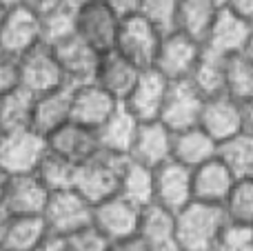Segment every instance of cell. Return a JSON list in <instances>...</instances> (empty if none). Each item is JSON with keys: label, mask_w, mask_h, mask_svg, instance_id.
I'll return each instance as SVG.
<instances>
[{"label": "cell", "mask_w": 253, "mask_h": 251, "mask_svg": "<svg viewBox=\"0 0 253 251\" xmlns=\"http://www.w3.org/2000/svg\"><path fill=\"white\" fill-rule=\"evenodd\" d=\"M220 4L213 0H178V13H175V29L187 34L189 38L202 42L209 34Z\"/></svg>", "instance_id": "28"}, {"label": "cell", "mask_w": 253, "mask_h": 251, "mask_svg": "<svg viewBox=\"0 0 253 251\" xmlns=\"http://www.w3.org/2000/svg\"><path fill=\"white\" fill-rule=\"evenodd\" d=\"M120 16H116L102 0H91L76 9V36L96 51L114 49Z\"/></svg>", "instance_id": "14"}, {"label": "cell", "mask_w": 253, "mask_h": 251, "mask_svg": "<svg viewBox=\"0 0 253 251\" xmlns=\"http://www.w3.org/2000/svg\"><path fill=\"white\" fill-rule=\"evenodd\" d=\"M171 129L165 127L160 120H144L138 125L133 145L126 158L142 163L147 167H158L171 158Z\"/></svg>", "instance_id": "20"}, {"label": "cell", "mask_w": 253, "mask_h": 251, "mask_svg": "<svg viewBox=\"0 0 253 251\" xmlns=\"http://www.w3.org/2000/svg\"><path fill=\"white\" fill-rule=\"evenodd\" d=\"M34 173L44 185L47 191L71 189L74 187V176H76V163H71V160L62 158V156L47 149Z\"/></svg>", "instance_id": "34"}, {"label": "cell", "mask_w": 253, "mask_h": 251, "mask_svg": "<svg viewBox=\"0 0 253 251\" xmlns=\"http://www.w3.org/2000/svg\"><path fill=\"white\" fill-rule=\"evenodd\" d=\"M202 47L222 58L253 49V20L240 18L220 7L209 34L202 40Z\"/></svg>", "instance_id": "11"}, {"label": "cell", "mask_w": 253, "mask_h": 251, "mask_svg": "<svg viewBox=\"0 0 253 251\" xmlns=\"http://www.w3.org/2000/svg\"><path fill=\"white\" fill-rule=\"evenodd\" d=\"M67 251H107L109 243L98 234L93 227L78 231V234L67 236Z\"/></svg>", "instance_id": "39"}, {"label": "cell", "mask_w": 253, "mask_h": 251, "mask_svg": "<svg viewBox=\"0 0 253 251\" xmlns=\"http://www.w3.org/2000/svg\"><path fill=\"white\" fill-rule=\"evenodd\" d=\"M60 2L67 4V7H71V9H78V7H83V4L91 2V0H60Z\"/></svg>", "instance_id": "46"}, {"label": "cell", "mask_w": 253, "mask_h": 251, "mask_svg": "<svg viewBox=\"0 0 253 251\" xmlns=\"http://www.w3.org/2000/svg\"><path fill=\"white\" fill-rule=\"evenodd\" d=\"M47 151V140L31 127L2 131L0 138V169L7 176L34 173Z\"/></svg>", "instance_id": "5"}, {"label": "cell", "mask_w": 253, "mask_h": 251, "mask_svg": "<svg viewBox=\"0 0 253 251\" xmlns=\"http://www.w3.org/2000/svg\"><path fill=\"white\" fill-rule=\"evenodd\" d=\"M0 56H2V51H0Z\"/></svg>", "instance_id": "54"}, {"label": "cell", "mask_w": 253, "mask_h": 251, "mask_svg": "<svg viewBox=\"0 0 253 251\" xmlns=\"http://www.w3.org/2000/svg\"><path fill=\"white\" fill-rule=\"evenodd\" d=\"M42 216H4L0 227V251H34L47 236Z\"/></svg>", "instance_id": "25"}, {"label": "cell", "mask_w": 253, "mask_h": 251, "mask_svg": "<svg viewBox=\"0 0 253 251\" xmlns=\"http://www.w3.org/2000/svg\"><path fill=\"white\" fill-rule=\"evenodd\" d=\"M0 138H2V131H0Z\"/></svg>", "instance_id": "53"}, {"label": "cell", "mask_w": 253, "mask_h": 251, "mask_svg": "<svg viewBox=\"0 0 253 251\" xmlns=\"http://www.w3.org/2000/svg\"><path fill=\"white\" fill-rule=\"evenodd\" d=\"M0 227H2V211H0Z\"/></svg>", "instance_id": "51"}, {"label": "cell", "mask_w": 253, "mask_h": 251, "mask_svg": "<svg viewBox=\"0 0 253 251\" xmlns=\"http://www.w3.org/2000/svg\"><path fill=\"white\" fill-rule=\"evenodd\" d=\"M140 240L149 247V251H160L167 247H173V211L160 207V205L151 203L142 207L138 220V231H135Z\"/></svg>", "instance_id": "27"}, {"label": "cell", "mask_w": 253, "mask_h": 251, "mask_svg": "<svg viewBox=\"0 0 253 251\" xmlns=\"http://www.w3.org/2000/svg\"><path fill=\"white\" fill-rule=\"evenodd\" d=\"M51 51L56 56L58 65H60L65 83L69 87L93 80V71H96V62H98L100 51L89 47L83 38H78L74 34L69 38L60 40V42L51 44Z\"/></svg>", "instance_id": "18"}, {"label": "cell", "mask_w": 253, "mask_h": 251, "mask_svg": "<svg viewBox=\"0 0 253 251\" xmlns=\"http://www.w3.org/2000/svg\"><path fill=\"white\" fill-rule=\"evenodd\" d=\"M138 16L151 22L160 34H169L175 29V13H178V0H140Z\"/></svg>", "instance_id": "37"}, {"label": "cell", "mask_w": 253, "mask_h": 251, "mask_svg": "<svg viewBox=\"0 0 253 251\" xmlns=\"http://www.w3.org/2000/svg\"><path fill=\"white\" fill-rule=\"evenodd\" d=\"M236 180L238 178H233V173L213 156L211 160L191 169L193 200L209 203V205H222V200L227 198V194L231 191Z\"/></svg>", "instance_id": "22"}, {"label": "cell", "mask_w": 253, "mask_h": 251, "mask_svg": "<svg viewBox=\"0 0 253 251\" xmlns=\"http://www.w3.org/2000/svg\"><path fill=\"white\" fill-rule=\"evenodd\" d=\"M200 53H202V42L189 38L182 31L173 29L169 34H162L151 67L156 71H160L169 83L171 80H184L193 71Z\"/></svg>", "instance_id": "7"}, {"label": "cell", "mask_w": 253, "mask_h": 251, "mask_svg": "<svg viewBox=\"0 0 253 251\" xmlns=\"http://www.w3.org/2000/svg\"><path fill=\"white\" fill-rule=\"evenodd\" d=\"M167 87H169V80L160 71H156L153 67H144V69H140L135 83L131 84L129 93L120 100V105L133 118H138L140 123H144V120H158Z\"/></svg>", "instance_id": "15"}, {"label": "cell", "mask_w": 253, "mask_h": 251, "mask_svg": "<svg viewBox=\"0 0 253 251\" xmlns=\"http://www.w3.org/2000/svg\"><path fill=\"white\" fill-rule=\"evenodd\" d=\"M160 38L162 34L151 22H147L138 13H131V16L120 18L114 49L123 53L126 60H131L135 67L144 69V67L153 65Z\"/></svg>", "instance_id": "6"}, {"label": "cell", "mask_w": 253, "mask_h": 251, "mask_svg": "<svg viewBox=\"0 0 253 251\" xmlns=\"http://www.w3.org/2000/svg\"><path fill=\"white\" fill-rule=\"evenodd\" d=\"M160 251H182V249H178V247L173 245V247H167V249H160Z\"/></svg>", "instance_id": "49"}, {"label": "cell", "mask_w": 253, "mask_h": 251, "mask_svg": "<svg viewBox=\"0 0 253 251\" xmlns=\"http://www.w3.org/2000/svg\"><path fill=\"white\" fill-rule=\"evenodd\" d=\"M31 105H34V93L22 87H16L0 96V131L29 127Z\"/></svg>", "instance_id": "33"}, {"label": "cell", "mask_w": 253, "mask_h": 251, "mask_svg": "<svg viewBox=\"0 0 253 251\" xmlns=\"http://www.w3.org/2000/svg\"><path fill=\"white\" fill-rule=\"evenodd\" d=\"M118 105L120 102L93 80L69 87V118L93 131L114 114Z\"/></svg>", "instance_id": "13"}, {"label": "cell", "mask_w": 253, "mask_h": 251, "mask_svg": "<svg viewBox=\"0 0 253 251\" xmlns=\"http://www.w3.org/2000/svg\"><path fill=\"white\" fill-rule=\"evenodd\" d=\"M4 182H7V173L0 169V200H2V191H4Z\"/></svg>", "instance_id": "47"}, {"label": "cell", "mask_w": 253, "mask_h": 251, "mask_svg": "<svg viewBox=\"0 0 253 251\" xmlns=\"http://www.w3.org/2000/svg\"><path fill=\"white\" fill-rule=\"evenodd\" d=\"M202 102H205V96L189 83V78L171 80L169 87H167L158 120L165 127H169L171 131L196 127L198 120H200Z\"/></svg>", "instance_id": "10"}, {"label": "cell", "mask_w": 253, "mask_h": 251, "mask_svg": "<svg viewBox=\"0 0 253 251\" xmlns=\"http://www.w3.org/2000/svg\"><path fill=\"white\" fill-rule=\"evenodd\" d=\"M213 2H218V4H222V0H213Z\"/></svg>", "instance_id": "52"}, {"label": "cell", "mask_w": 253, "mask_h": 251, "mask_svg": "<svg viewBox=\"0 0 253 251\" xmlns=\"http://www.w3.org/2000/svg\"><path fill=\"white\" fill-rule=\"evenodd\" d=\"M191 200V169L171 158L153 167V203L175 213Z\"/></svg>", "instance_id": "16"}, {"label": "cell", "mask_w": 253, "mask_h": 251, "mask_svg": "<svg viewBox=\"0 0 253 251\" xmlns=\"http://www.w3.org/2000/svg\"><path fill=\"white\" fill-rule=\"evenodd\" d=\"M42 42L40 38V16L22 4H13L0 20V51L18 58Z\"/></svg>", "instance_id": "12"}, {"label": "cell", "mask_w": 253, "mask_h": 251, "mask_svg": "<svg viewBox=\"0 0 253 251\" xmlns=\"http://www.w3.org/2000/svg\"><path fill=\"white\" fill-rule=\"evenodd\" d=\"M126 156H116L98 149L87 160L76 165L74 189L89 200L91 205L118 194V178Z\"/></svg>", "instance_id": "3"}, {"label": "cell", "mask_w": 253, "mask_h": 251, "mask_svg": "<svg viewBox=\"0 0 253 251\" xmlns=\"http://www.w3.org/2000/svg\"><path fill=\"white\" fill-rule=\"evenodd\" d=\"M34 251H67V240L62 238V236L47 234L42 240H40V245Z\"/></svg>", "instance_id": "45"}, {"label": "cell", "mask_w": 253, "mask_h": 251, "mask_svg": "<svg viewBox=\"0 0 253 251\" xmlns=\"http://www.w3.org/2000/svg\"><path fill=\"white\" fill-rule=\"evenodd\" d=\"M74 34H76V9L60 2L58 7L49 9L47 13L40 16V38L49 47Z\"/></svg>", "instance_id": "36"}, {"label": "cell", "mask_w": 253, "mask_h": 251, "mask_svg": "<svg viewBox=\"0 0 253 251\" xmlns=\"http://www.w3.org/2000/svg\"><path fill=\"white\" fill-rule=\"evenodd\" d=\"M16 62H18L20 87L27 89L29 93H34V96L67 84L51 47L44 42L36 44L34 49H29V51H25L22 56H18Z\"/></svg>", "instance_id": "9"}, {"label": "cell", "mask_w": 253, "mask_h": 251, "mask_svg": "<svg viewBox=\"0 0 253 251\" xmlns=\"http://www.w3.org/2000/svg\"><path fill=\"white\" fill-rule=\"evenodd\" d=\"M209 251H253V227L227 220Z\"/></svg>", "instance_id": "38"}, {"label": "cell", "mask_w": 253, "mask_h": 251, "mask_svg": "<svg viewBox=\"0 0 253 251\" xmlns=\"http://www.w3.org/2000/svg\"><path fill=\"white\" fill-rule=\"evenodd\" d=\"M198 127L205 129L215 142L242 131L253 133V100H236L229 93L207 96Z\"/></svg>", "instance_id": "2"}, {"label": "cell", "mask_w": 253, "mask_h": 251, "mask_svg": "<svg viewBox=\"0 0 253 251\" xmlns=\"http://www.w3.org/2000/svg\"><path fill=\"white\" fill-rule=\"evenodd\" d=\"M138 74L140 67H135L131 60H126L123 53L116 51V49H107V51H100V56H98L93 83L120 102L129 93Z\"/></svg>", "instance_id": "19"}, {"label": "cell", "mask_w": 253, "mask_h": 251, "mask_svg": "<svg viewBox=\"0 0 253 251\" xmlns=\"http://www.w3.org/2000/svg\"><path fill=\"white\" fill-rule=\"evenodd\" d=\"M215 147L218 142L198 125L171 133V160L189 169H196L198 165L213 158Z\"/></svg>", "instance_id": "24"}, {"label": "cell", "mask_w": 253, "mask_h": 251, "mask_svg": "<svg viewBox=\"0 0 253 251\" xmlns=\"http://www.w3.org/2000/svg\"><path fill=\"white\" fill-rule=\"evenodd\" d=\"M220 7L236 13V16H240V18L253 20V0H222Z\"/></svg>", "instance_id": "41"}, {"label": "cell", "mask_w": 253, "mask_h": 251, "mask_svg": "<svg viewBox=\"0 0 253 251\" xmlns=\"http://www.w3.org/2000/svg\"><path fill=\"white\" fill-rule=\"evenodd\" d=\"M44 140H47L49 151L71 160V163H76V165L87 160L89 156H93L98 151L96 131L74 123V120H69V123H65L62 127H58L56 131H51Z\"/></svg>", "instance_id": "21"}, {"label": "cell", "mask_w": 253, "mask_h": 251, "mask_svg": "<svg viewBox=\"0 0 253 251\" xmlns=\"http://www.w3.org/2000/svg\"><path fill=\"white\" fill-rule=\"evenodd\" d=\"M20 87V78H18V62L11 56H0V96L7 91Z\"/></svg>", "instance_id": "40"}, {"label": "cell", "mask_w": 253, "mask_h": 251, "mask_svg": "<svg viewBox=\"0 0 253 251\" xmlns=\"http://www.w3.org/2000/svg\"><path fill=\"white\" fill-rule=\"evenodd\" d=\"M13 4H18V0H0V7H4V9L13 7Z\"/></svg>", "instance_id": "48"}, {"label": "cell", "mask_w": 253, "mask_h": 251, "mask_svg": "<svg viewBox=\"0 0 253 251\" xmlns=\"http://www.w3.org/2000/svg\"><path fill=\"white\" fill-rule=\"evenodd\" d=\"M215 158L233 173V178H253V133L242 131L224 138L215 147Z\"/></svg>", "instance_id": "30"}, {"label": "cell", "mask_w": 253, "mask_h": 251, "mask_svg": "<svg viewBox=\"0 0 253 251\" xmlns=\"http://www.w3.org/2000/svg\"><path fill=\"white\" fill-rule=\"evenodd\" d=\"M69 84L34 96L29 127L47 138L51 131L69 123Z\"/></svg>", "instance_id": "23"}, {"label": "cell", "mask_w": 253, "mask_h": 251, "mask_svg": "<svg viewBox=\"0 0 253 251\" xmlns=\"http://www.w3.org/2000/svg\"><path fill=\"white\" fill-rule=\"evenodd\" d=\"M49 191L36 178V173L7 176L0 200V211L4 216H40L47 203Z\"/></svg>", "instance_id": "17"}, {"label": "cell", "mask_w": 253, "mask_h": 251, "mask_svg": "<svg viewBox=\"0 0 253 251\" xmlns=\"http://www.w3.org/2000/svg\"><path fill=\"white\" fill-rule=\"evenodd\" d=\"M220 207L229 222L253 225V178H240L233 182Z\"/></svg>", "instance_id": "35"}, {"label": "cell", "mask_w": 253, "mask_h": 251, "mask_svg": "<svg viewBox=\"0 0 253 251\" xmlns=\"http://www.w3.org/2000/svg\"><path fill=\"white\" fill-rule=\"evenodd\" d=\"M140 120L133 118L123 105L116 107V111L96 129L98 149L109 151L116 156H129L133 145L135 131H138Z\"/></svg>", "instance_id": "26"}, {"label": "cell", "mask_w": 253, "mask_h": 251, "mask_svg": "<svg viewBox=\"0 0 253 251\" xmlns=\"http://www.w3.org/2000/svg\"><path fill=\"white\" fill-rule=\"evenodd\" d=\"M91 209L93 205L71 187V189L49 191L40 216L49 234L67 238L91 227Z\"/></svg>", "instance_id": "4"}, {"label": "cell", "mask_w": 253, "mask_h": 251, "mask_svg": "<svg viewBox=\"0 0 253 251\" xmlns=\"http://www.w3.org/2000/svg\"><path fill=\"white\" fill-rule=\"evenodd\" d=\"M107 251H149V247L142 243V240L138 238V236H133V238L116 240V243H109V247H107Z\"/></svg>", "instance_id": "43"}, {"label": "cell", "mask_w": 253, "mask_h": 251, "mask_svg": "<svg viewBox=\"0 0 253 251\" xmlns=\"http://www.w3.org/2000/svg\"><path fill=\"white\" fill-rule=\"evenodd\" d=\"M118 196L138 207L153 203V169L142 163L126 158L118 178Z\"/></svg>", "instance_id": "29"}, {"label": "cell", "mask_w": 253, "mask_h": 251, "mask_svg": "<svg viewBox=\"0 0 253 251\" xmlns=\"http://www.w3.org/2000/svg\"><path fill=\"white\" fill-rule=\"evenodd\" d=\"M18 4L27 7L29 11H34L36 16H42V13H47L49 9L58 7V4H60V0H18Z\"/></svg>", "instance_id": "44"}, {"label": "cell", "mask_w": 253, "mask_h": 251, "mask_svg": "<svg viewBox=\"0 0 253 251\" xmlns=\"http://www.w3.org/2000/svg\"><path fill=\"white\" fill-rule=\"evenodd\" d=\"M116 16L125 18V16H131V13L138 11V2L140 0H102Z\"/></svg>", "instance_id": "42"}, {"label": "cell", "mask_w": 253, "mask_h": 251, "mask_svg": "<svg viewBox=\"0 0 253 251\" xmlns=\"http://www.w3.org/2000/svg\"><path fill=\"white\" fill-rule=\"evenodd\" d=\"M189 83L202 93V96H215L224 93V58L202 47L193 71L189 74Z\"/></svg>", "instance_id": "32"}, {"label": "cell", "mask_w": 253, "mask_h": 251, "mask_svg": "<svg viewBox=\"0 0 253 251\" xmlns=\"http://www.w3.org/2000/svg\"><path fill=\"white\" fill-rule=\"evenodd\" d=\"M224 225L227 218L220 205L191 200L173 213L175 247L182 251H209Z\"/></svg>", "instance_id": "1"}, {"label": "cell", "mask_w": 253, "mask_h": 251, "mask_svg": "<svg viewBox=\"0 0 253 251\" xmlns=\"http://www.w3.org/2000/svg\"><path fill=\"white\" fill-rule=\"evenodd\" d=\"M224 93L236 100H253V49L224 58Z\"/></svg>", "instance_id": "31"}, {"label": "cell", "mask_w": 253, "mask_h": 251, "mask_svg": "<svg viewBox=\"0 0 253 251\" xmlns=\"http://www.w3.org/2000/svg\"><path fill=\"white\" fill-rule=\"evenodd\" d=\"M140 211H142V207L129 203L123 196L114 194V196H109V198L93 205L91 227L107 243L133 238L135 231H138Z\"/></svg>", "instance_id": "8"}, {"label": "cell", "mask_w": 253, "mask_h": 251, "mask_svg": "<svg viewBox=\"0 0 253 251\" xmlns=\"http://www.w3.org/2000/svg\"><path fill=\"white\" fill-rule=\"evenodd\" d=\"M4 11H7V9H4V7H0V20H2V16H4Z\"/></svg>", "instance_id": "50"}]
</instances>
